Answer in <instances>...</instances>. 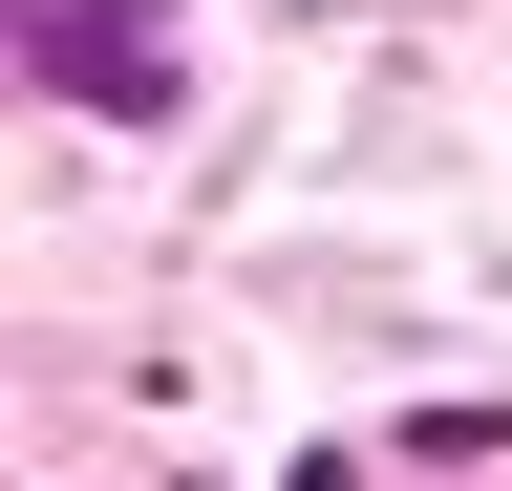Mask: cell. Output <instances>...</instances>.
I'll return each mask as SVG.
<instances>
[{
    "mask_svg": "<svg viewBox=\"0 0 512 491\" xmlns=\"http://www.w3.org/2000/svg\"><path fill=\"white\" fill-rule=\"evenodd\" d=\"M22 65L86 86V107H171V43L128 22V0H22Z\"/></svg>",
    "mask_w": 512,
    "mask_h": 491,
    "instance_id": "obj_1",
    "label": "cell"
}]
</instances>
